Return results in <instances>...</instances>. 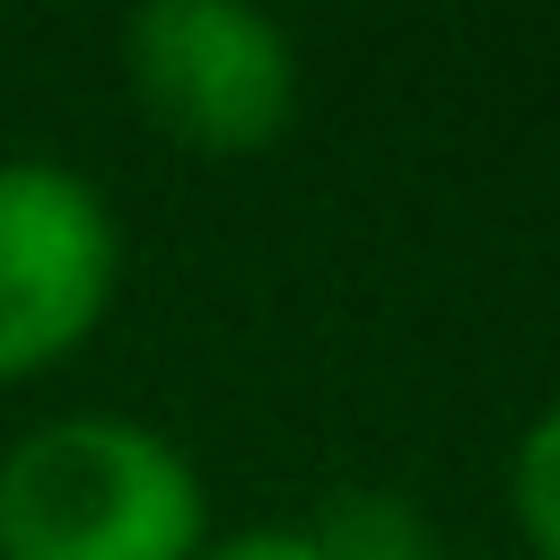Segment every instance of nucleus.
<instances>
[{
  "label": "nucleus",
  "mask_w": 560,
  "mask_h": 560,
  "mask_svg": "<svg viewBox=\"0 0 560 560\" xmlns=\"http://www.w3.org/2000/svg\"><path fill=\"white\" fill-rule=\"evenodd\" d=\"M201 560H324V542H315L306 516H298V525H236V534H210Z\"/></svg>",
  "instance_id": "6"
},
{
  "label": "nucleus",
  "mask_w": 560,
  "mask_h": 560,
  "mask_svg": "<svg viewBox=\"0 0 560 560\" xmlns=\"http://www.w3.org/2000/svg\"><path fill=\"white\" fill-rule=\"evenodd\" d=\"M508 516H516L525 560H560V394L525 420L508 455Z\"/></svg>",
  "instance_id": "5"
},
{
  "label": "nucleus",
  "mask_w": 560,
  "mask_h": 560,
  "mask_svg": "<svg viewBox=\"0 0 560 560\" xmlns=\"http://www.w3.org/2000/svg\"><path fill=\"white\" fill-rule=\"evenodd\" d=\"M114 289V201L61 158H0V385H35L88 350Z\"/></svg>",
  "instance_id": "3"
},
{
  "label": "nucleus",
  "mask_w": 560,
  "mask_h": 560,
  "mask_svg": "<svg viewBox=\"0 0 560 560\" xmlns=\"http://www.w3.org/2000/svg\"><path fill=\"white\" fill-rule=\"evenodd\" d=\"M131 105L192 158H262L298 122V44L245 0H149L122 18Z\"/></svg>",
  "instance_id": "2"
},
{
  "label": "nucleus",
  "mask_w": 560,
  "mask_h": 560,
  "mask_svg": "<svg viewBox=\"0 0 560 560\" xmlns=\"http://www.w3.org/2000/svg\"><path fill=\"white\" fill-rule=\"evenodd\" d=\"M192 455L122 411H70L0 455V560H201Z\"/></svg>",
  "instance_id": "1"
},
{
  "label": "nucleus",
  "mask_w": 560,
  "mask_h": 560,
  "mask_svg": "<svg viewBox=\"0 0 560 560\" xmlns=\"http://www.w3.org/2000/svg\"><path fill=\"white\" fill-rule=\"evenodd\" d=\"M306 534L324 542V560H438V534L402 490H341L306 516Z\"/></svg>",
  "instance_id": "4"
}]
</instances>
